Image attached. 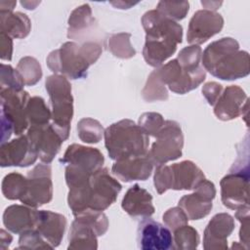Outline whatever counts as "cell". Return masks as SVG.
Returning a JSON list of instances; mask_svg holds the SVG:
<instances>
[{
    "instance_id": "obj_1",
    "label": "cell",
    "mask_w": 250,
    "mask_h": 250,
    "mask_svg": "<svg viewBox=\"0 0 250 250\" xmlns=\"http://www.w3.org/2000/svg\"><path fill=\"white\" fill-rule=\"evenodd\" d=\"M68 188L67 204L75 217L87 211H104L115 202L122 186L103 167Z\"/></svg>"
},
{
    "instance_id": "obj_2",
    "label": "cell",
    "mask_w": 250,
    "mask_h": 250,
    "mask_svg": "<svg viewBox=\"0 0 250 250\" xmlns=\"http://www.w3.org/2000/svg\"><path fill=\"white\" fill-rule=\"evenodd\" d=\"M142 24L146 31L144 59L150 66H161L176 52L178 44L182 43L183 27L156 9L144 14Z\"/></svg>"
},
{
    "instance_id": "obj_3",
    "label": "cell",
    "mask_w": 250,
    "mask_h": 250,
    "mask_svg": "<svg viewBox=\"0 0 250 250\" xmlns=\"http://www.w3.org/2000/svg\"><path fill=\"white\" fill-rule=\"evenodd\" d=\"M201 62L205 71L221 80L243 78L250 72L248 52L239 50L238 42L231 37L210 43L201 56Z\"/></svg>"
},
{
    "instance_id": "obj_4",
    "label": "cell",
    "mask_w": 250,
    "mask_h": 250,
    "mask_svg": "<svg viewBox=\"0 0 250 250\" xmlns=\"http://www.w3.org/2000/svg\"><path fill=\"white\" fill-rule=\"evenodd\" d=\"M102 52V45L96 41H85L82 44L67 41L52 51L46 62L54 74L76 80L87 75L88 68L99 60Z\"/></svg>"
},
{
    "instance_id": "obj_5",
    "label": "cell",
    "mask_w": 250,
    "mask_h": 250,
    "mask_svg": "<svg viewBox=\"0 0 250 250\" xmlns=\"http://www.w3.org/2000/svg\"><path fill=\"white\" fill-rule=\"evenodd\" d=\"M104 146L115 161L146 154L149 137L131 119H122L109 125L104 133Z\"/></svg>"
},
{
    "instance_id": "obj_6",
    "label": "cell",
    "mask_w": 250,
    "mask_h": 250,
    "mask_svg": "<svg viewBox=\"0 0 250 250\" xmlns=\"http://www.w3.org/2000/svg\"><path fill=\"white\" fill-rule=\"evenodd\" d=\"M45 88L50 98L52 125L64 142L68 139L70 124L73 117L71 84L65 76L53 74L46 78Z\"/></svg>"
},
{
    "instance_id": "obj_7",
    "label": "cell",
    "mask_w": 250,
    "mask_h": 250,
    "mask_svg": "<svg viewBox=\"0 0 250 250\" xmlns=\"http://www.w3.org/2000/svg\"><path fill=\"white\" fill-rule=\"evenodd\" d=\"M61 162L65 164V183L91 176L104 163L103 153L96 147L72 144L67 146Z\"/></svg>"
},
{
    "instance_id": "obj_8",
    "label": "cell",
    "mask_w": 250,
    "mask_h": 250,
    "mask_svg": "<svg viewBox=\"0 0 250 250\" xmlns=\"http://www.w3.org/2000/svg\"><path fill=\"white\" fill-rule=\"evenodd\" d=\"M151 145L147 155L153 165L166 164L182 156L184 135L180 124L174 120H165V123Z\"/></svg>"
},
{
    "instance_id": "obj_9",
    "label": "cell",
    "mask_w": 250,
    "mask_h": 250,
    "mask_svg": "<svg viewBox=\"0 0 250 250\" xmlns=\"http://www.w3.org/2000/svg\"><path fill=\"white\" fill-rule=\"evenodd\" d=\"M220 186L225 207L232 210L249 207V166H231Z\"/></svg>"
},
{
    "instance_id": "obj_10",
    "label": "cell",
    "mask_w": 250,
    "mask_h": 250,
    "mask_svg": "<svg viewBox=\"0 0 250 250\" xmlns=\"http://www.w3.org/2000/svg\"><path fill=\"white\" fill-rule=\"evenodd\" d=\"M155 70L162 83L170 91L180 95L194 90L206 78V71L203 67L197 70H188L183 68L176 59Z\"/></svg>"
},
{
    "instance_id": "obj_11",
    "label": "cell",
    "mask_w": 250,
    "mask_h": 250,
    "mask_svg": "<svg viewBox=\"0 0 250 250\" xmlns=\"http://www.w3.org/2000/svg\"><path fill=\"white\" fill-rule=\"evenodd\" d=\"M53 198L51 166L37 164L26 176V193L21 200L24 205L37 208L49 203Z\"/></svg>"
},
{
    "instance_id": "obj_12",
    "label": "cell",
    "mask_w": 250,
    "mask_h": 250,
    "mask_svg": "<svg viewBox=\"0 0 250 250\" xmlns=\"http://www.w3.org/2000/svg\"><path fill=\"white\" fill-rule=\"evenodd\" d=\"M1 116L9 119L14 126V134H21L29 128L26 117V104L30 99L28 92L14 89H0Z\"/></svg>"
},
{
    "instance_id": "obj_13",
    "label": "cell",
    "mask_w": 250,
    "mask_h": 250,
    "mask_svg": "<svg viewBox=\"0 0 250 250\" xmlns=\"http://www.w3.org/2000/svg\"><path fill=\"white\" fill-rule=\"evenodd\" d=\"M193 190L192 193L184 195L178 204L188 220H200L206 217L213 207L216 188L212 182L204 179Z\"/></svg>"
},
{
    "instance_id": "obj_14",
    "label": "cell",
    "mask_w": 250,
    "mask_h": 250,
    "mask_svg": "<svg viewBox=\"0 0 250 250\" xmlns=\"http://www.w3.org/2000/svg\"><path fill=\"white\" fill-rule=\"evenodd\" d=\"M224 26L223 17L216 12L199 10L191 17L187 33V41L190 45H200L218 34Z\"/></svg>"
},
{
    "instance_id": "obj_15",
    "label": "cell",
    "mask_w": 250,
    "mask_h": 250,
    "mask_svg": "<svg viewBox=\"0 0 250 250\" xmlns=\"http://www.w3.org/2000/svg\"><path fill=\"white\" fill-rule=\"evenodd\" d=\"M138 247L143 250L174 249L171 230L150 217L144 218L137 229Z\"/></svg>"
},
{
    "instance_id": "obj_16",
    "label": "cell",
    "mask_w": 250,
    "mask_h": 250,
    "mask_svg": "<svg viewBox=\"0 0 250 250\" xmlns=\"http://www.w3.org/2000/svg\"><path fill=\"white\" fill-rule=\"evenodd\" d=\"M38 157L43 163L50 164L60 151L62 138L52 124L43 126H30L26 133Z\"/></svg>"
},
{
    "instance_id": "obj_17",
    "label": "cell",
    "mask_w": 250,
    "mask_h": 250,
    "mask_svg": "<svg viewBox=\"0 0 250 250\" xmlns=\"http://www.w3.org/2000/svg\"><path fill=\"white\" fill-rule=\"evenodd\" d=\"M37 158L38 153L26 135L1 145L0 165L2 167H27L35 163Z\"/></svg>"
},
{
    "instance_id": "obj_18",
    "label": "cell",
    "mask_w": 250,
    "mask_h": 250,
    "mask_svg": "<svg viewBox=\"0 0 250 250\" xmlns=\"http://www.w3.org/2000/svg\"><path fill=\"white\" fill-rule=\"evenodd\" d=\"M248 111V98L242 88L230 85L224 89L214 105V114L222 121H229Z\"/></svg>"
},
{
    "instance_id": "obj_19",
    "label": "cell",
    "mask_w": 250,
    "mask_h": 250,
    "mask_svg": "<svg viewBox=\"0 0 250 250\" xmlns=\"http://www.w3.org/2000/svg\"><path fill=\"white\" fill-rule=\"evenodd\" d=\"M234 229V219L228 213H219L212 217L203 233V248L218 250L228 248V237Z\"/></svg>"
},
{
    "instance_id": "obj_20",
    "label": "cell",
    "mask_w": 250,
    "mask_h": 250,
    "mask_svg": "<svg viewBox=\"0 0 250 250\" xmlns=\"http://www.w3.org/2000/svg\"><path fill=\"white\" fill-rule=\"evenodd\" d=\"M152 169L153 163L146 153L115 161L111 172L117 179L128 183L147 180L152 173Z\"/></svg>"
},
{
    "instance_id": "obj_21",
    "label": "cell",
    "mask_w": 250,
    "mask_h": 250,
    "mask_svg": "<svg viewBox=\"0 0 250 250\" xmlns=\"http://www.w3.org/2000/svg\"><path fill=\"white\" fill-rule=\"evenodd\" d=\"M169 174L170 189L175 190L194 189L205 179L202 170L190 160L169 165Z\"/></svg>"
},
{
    "instance_id": "obj_22",
    "label": "cell",
    "mask_w": 250,
    "mask_h": 250,
    "mask_svg": "<svg viewBox=\"0 0 250 250\" xmlns=\"http://www.w3.org/2000/svg\"><path fill=\"white\" fill-rule=\"evenodd\" d=\"M121 207L133 218H147L152 216L155 211L152 204V195L138 184L127 190L122 199Z\"/></svg>"
},
{
    "instance_id": "obj_23",
    "label": "cell",
    "mask_w": 250,
    "mask_h": 250,
    "mask_svg": "<svg viewBox=\"0 0 250 250\" xmlns=\"http://www.w3.org/2000/svg\"><path fill=\"white\" fill-rule=\"evenodd\" d=\"M38 210L27 205H11L3 213L5 228L17 234L36 228Z\"/></svg>"
},
{
    "instance_id": "obj_24",
    "label": "cell",
    "mask_w": 250,
    "mask_h": 250,
    "mask_svg": "<svg viewBox=\"0 0 250 250\" xmlns=\"http://www.w3.org/2000/svg\"><path fill=\"white\" fill-rule=\"evenodd\" d=\"M65 228L66 219L63 215L49 210H38L35 229L53 248L61 244Z\"/></svg>"
},
{
    "instance_id": "obj_25",
    "label": "cell",
    "mask_w": 250,
    "mask_h": 250,
    "mask_svg": "<svg viewBox=\"0 0 250 250\" xmlns=\"http://www.w3.org/2000/svg\"><path fill=\"white\" fill-rule=\"evenodd\" d=\"M97 248L98 235L95 229L83 217H75L69 229L67 249L96 250Z\"/></svg>"
},
{
    "instance_id": "obj_26",
    "label": "cell",
    "mask_w": 250,
    "mask_h": 250,
    "mask_svg": "<svg viewBox=\"0 0 250 250\" xmlns=\"http://www.w3.org/2000/svg\"><path fill=\"white\" fill-rule=\"evenodd\" d=\"M67 37L74 40H82L86 34L92 31L97 22L92 14V9L89 4H82L76 7L68 18Z\"/></svg>"
},
{
    "instance_id": "obj_27",
    "label": "cell",
    "mask_w": 250,
    "mask_h": 250,
    "mask_svg": "<svg viewBox=\"0 0 250 250\" xmlns=\"http://www.w3.org/2000/svg\"><path fill=\"white\" fill-rule=\"evenodd\" d=\"M0 28L12 38L22 39L29 34L31 21L21 12H0Z\"/></svg>"
},
{
    "instance_id": "obj_28",
    "label": "cell",
    "mask_w": 250,
    "mask_h": 250,
    "mask_svg": "<svg viewBox=\"0 0 250 250\" xmlns=\"http://www.w3.org/2000/svg\"><path fill=\"white\" fill-rule=\"evenodd\" d=\"M26 117L30 126H43L49 124L52 112L41 97H31L26 104Z\"/></svg>"
},
{
    "instance_id": "obj_29",
    "label": "cell",
    "mask_w": 250,
    "mask_h": 250,
    "mask_svg": "<svg viewBox=\"0 0 250 250\" xmlns=\"http://www.w3.org/2000/svg\"><path fill=\"white\" fill-rule=\"evenodd\" d=\"M2 193L9 200H21L26 193V177L13 172L2 181Z\"/></svg>"
},
{
    "instance_id": "obj_30",
    "label": "cell",
    "mask_w": 250,
    "mask_h": 250,
    "mask_svg": "<svg viewBox=\"0 0 250 250\" xmlns=\"http://www.w3.org/2000/svg\"><path fill=\"white\" fill-rule=\"evenodd\" d=\"M131 33L119 32L112 34L107 39V47L109 52L119 59H131L136 55V50L132 46Z\"/></svg>"
},
{
    "instance_id": "obj_31",
    "label": "cell",
    "mask_w": 250,
    "mask_h": 250,
    "mask_svg": "<svg viewBox=\"0 0 250 250\" xmlns=\"http://www.w3.org/2000/svg\"><path fill=\"white\" fill-rule=\"evenodd\" d=\"M104 133L103 125L94 118L85 117L77 123V134L83 143L97 144L102 140Z\"/></svg>"
},
{
    "instance_id": "obj_32",
    "label": "cell",
    "mask_w": 250,
    "mask_h": 250,
    "mask_svg": "<svg viewBox=\"0 0 250 250\" xmlns=\"http://www.w3.org/2000/svg\"><path fill=\"white\" fill-rule=\"evenodd\" d=\"M173 232L174 249L193 250L198 247L200 237L197 230L194 228L188 225H185L175 229Z\"/></svg>"
},
{
    "instance_id": "obj_33",
    "label": "cell",
    "mask_w": 250,
    "mask_h": 250,
    "mask_svg": "<svg viewBox=\"0 0 250 250\" xmlns=\"http://www.w3.org/2000/svg\"><path fill=\"white\" fill-rule=\"evenodd\" d=\"M17 70L21 75L26 86H33L42 78V68L39 62L30 56L21 58L17 65Z\"/></svg>"
},
{
    "instance_id": "obj_34",
    "label": "cell",
    "mask_w": 250,
    "mask_h": 250,
    "mask_svg": "<svg viewBox=\"0 0 250 250\" xmlns=\"http://www.w3.org/2000/svg\"><path fill=\"white\" fill-rule=\"evenodd\" d=\"M142 97L146 102L166 101L169 97L167 87L159 79L156 70H153L147 77L145 87L142 91Z\"/></svg>"
},
{
    "instance_id": "obj_35",
    "label": "cell",
    "mask_w": 250,
    "mask_h": 250,
    "mask_svg": "<svg viewBox=\"0 0 250 250\" xmlns=\"http://www.w3.org/2000/svg\"><path fill=\"white\" fill-rule=\"evenodd\" d=\"M202 50L197 45H189L183 48L178 57L177 61L183 68L188 70H197L203 67L201 65Z\"/></svg>"
},
{
    "instance_id": "obj_36",
    "label": "cell",
    "mask_w": 250,
    "mask_h": 250,
    "mask_svg": "<svg viewBox=\"0 0 250 250\" xmlns=\"http://www.w3.org/2000/svg\"><path fill=\"white\" fill-rule=\"evenodd\" d=\"M156 10L165 17L177 21L186 18L189 10V3L188 1L169 2L160 1L157 4Z\"/></svg>"
},
{
    "instance_id": "obj_37",
    "label": "cell",
    "mask_w": 250,
    "mask_h": 250,
    "mask_svg": "<svg viewBox=\"0 0 250 250\" xmlns=\"http://www.w3.org/2000/svg\"><path fill=\"white\" fill-rule=\"evenodd\" d=\"M17 249H53V246L33 229L21 233Z\"/></svg>"
},
{
    "instance_id": "obj_38",
    "label": "cell",
    "mask_w": 250,
    "mask_h": 250,
    "mask_svg": "<svg viewBox=\"0 0 250 250\" xmlns=\"http://www.w3.org/2000/svg\"><path fill=\"white\" fill-rule=\"evenodd\" d=\"M24 81L19 71L9 64L1 63L0 89H14L17 91L23 90Z\"/></svg>"
},
{
    "instance_id": "obj_39",
    "label": "cell",
    "mask_w": 250,
    "mask_h": 250,
    "mask_svg": "<svg viewBox=\"0 0 250 250\" xmlns=\"http://www.w3.org/2000/svg\"><path fill=\"white\" fill-rule=\"evenodd\" d=\"M165 120L160 113L157 112H145L138 121V125L142 130L149 137H156L161 128L163 127Z\"/></svg>"
},
{
    "instance_id": "obj_40",
    "label": "cell",
    "mask_w": 250,
    "mask_h": 250,
    "mask_svg": "<svg viewBox=\"0 0 250 250\" xmlns=\"http://www.w3.org/2000/svg\"><path fill=\"white\" fill-rule=\"evenodd\" d=\"M162 220L164 222V225L172 231L179 229L180 227L188 225V216L180 206L168 209L163 214Z\"/></svg>"
},
{
    "instance_id": "obj_41",
    "label": "cell",
    "mask_w": 250,
    "mask_h": 250,
    "mask_svg": "<svg viewBox=\"0 0 250 250\" xmlns=\"http://www.w3.org/2000/svg\"><path fill=\"white\" fill-rule=\"evenodd\" d=\"M235 219L240 222L239 239L245 249L249 248V207L241 208L236 210L234 214Z\"/></svg>"
},
{
    "instance_id": "obj_42",
    "label": "cell",
    "mask_w": 250,
    "mask_h": 250,
    "mask_svg": "<svg viewBox=\"0 0 250 250\" xmlns=\"http://www.w3.org/2000/svg\"><path fill=\"white\" fill-rule=\"evenodd\" d=\"M202 95L206 99L207 103L214 106L216 102L218 101L220 95L223 92V86L217 82H207L206 84L203 85L202 87Z\"/></svg>"
},
{
    "instance_id": "obj_43",
    "label": "cell",
    "mask_w": 250,
    "mask_h": 250,
    "mask_svg": "<svg viewBox=\"0 0 250 250\" xmlns=\"http://www.w3.org/2000/svg\"><path fill=\"white\" fill-rule=\"evenodd\" d=\"M1 60L11 61L13 55V39L4 32H1Z\"/></svg>"
},
{
    "instance_id": "obj_44",
    "label": "cell",
    "mask_w": 250,
    "mask_h": 250,
    "mask_svg": "<svg viewBox=\"0 0 250 250\" xmlns=\"http://www.w3.org/2000/svg\"><path fill=\"white\" fill-rule=\"evenodd\" d=\"M12 240H13L12 235L8 231H6L5 229H2L0 230V242H1L0 243V248L2 250H6L7 248H9Z\"/></svg>"
},
{
    "instance_id": "obj_45",
    "label": "cell",
    "mask_w": 250,
    "mask_h": 250,
    "mask_svg": "<svg viewBox=\"0 0 250 250\" xmlns=\"http://www.w3.org/2000/svg\"><path fill=\"white\" fill-rule=\"evenodd\" d=\"M17 5V1H1L0 12H13L14 7Z\"/></svg>"
},
{
    "instance_id": "obj_46",
    "label": "cell",
    "mask_w": 250,
    "mask_h": 250,
    "mask_svg": "<svg viewBox=\"0 0 250 250\" xmlns=\"http://www.w3.org/2000/svg\"><path fill=\"white\" fill-rule=\"evenodd\" d=\"M202 6L205 7V10H209V11H213L215 12L221 5L222 2H210V1H202L201 2Z\"/></svg>"
},
{
    "instance_id": "obj_47",
    "label": "cell",
    "mask_w": 250,
    "mask_h": 250,
    "mask_svg": "<svg viewBox=\"0 0 250 250\" xmlns=\"http://www.w3.org/2000/svg\"><path fill=\"white\" fill-rule=\"evenodd\" d=\"M21 4L27 10H33L35 7L40 4V2H30V1H21Z\"/></svg>"
}]
</instances>
